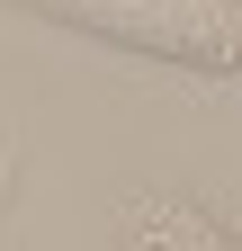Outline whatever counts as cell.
I'll list each match as a JSON object with an SVG mask.
<instances>
[{
  "label": "cell",
  "mask_w": 242,
  "mask_h": 251,
  "mask_svg": "<svg viewBox=\"0 0 242 251\" xmlns=\"http://www.w3.org/2000/svg\"><path fill=\"white\" fill-rule=\"evenodd\" d=\"M54 27H81L99 45L179 63V72H242V9L233 0H18Z\"/></svg>",
  "instance_id": "cell-1"
},
{
  "label": "cell",
  "mask_w": 242,
  "mask_h": 251,
  "mask_svg": "<svg viewBox=\"0 0 242 251\" xmlns=\"http://www.w3.org/2000/svg\"><path fill=\"white\" fill-rule=\"evenodd\" d=\"M233 9H242V0H233Z\"/></svg>",
  "instance_id": "cell-3"
},
{
  "label": "cell",
  "mask_w": 242,
  "mask_h": 251,
  "mask_svg": "<svg viewBox=\"0 0 242 251\" xmlns=\"http://www.w3.org/2000/svg\"><path fill=\"white\" fill-rule=\"evenodd\" d=\"M117 251H242V233L179 188H135L117 215Z\"/></svg>",
  "instance_id": "cell-2"
}]
</instances>
